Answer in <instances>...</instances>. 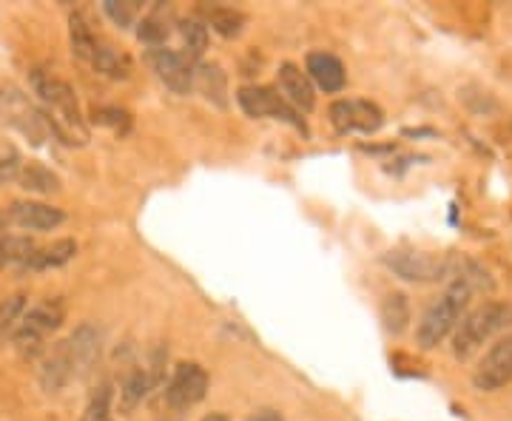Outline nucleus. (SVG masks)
Wrapping results in <instances>:
<instances>
[{"label":"nucleus","instance_id":"nucleus-1","mask_svg":"<svg viewBox=\"0 0 512 421\" xmlns=\"http://www.w3.org/2000/svg\"><path fill=\"white\" fill-rule=\"evenodd\" d=\"M484 288H490V279H487V274L478 265H473V262H456L450 288L441 293L439 299L421 316L419 328H416L419 348H439L441 342L458 328V322H461V316L467 311L473 293L484 291Z\"/></svg>","mask_w":512,"mask_h":421},{"label":"nucleus","instance_id":"nucleus-2","mask_svg":"<svg viewBox=\"0 0 512 421\" xmlns=\"http://www.w3.org/2000/svg\"><path fill=\"white\" fill-rule=\"evenodd\" d=\"M29 83H32V92L37 94V100L43 106L40 111H43V117H46V123H49V129L57 140L74 148L86 146L89 143V126H86V117L80 111L72 86L63 77L46 72V69H35Z\"/></svg>","mask_w":512,"mask_h":421},{"label":"nucleus","instance_id":"nucleus-3","mask_svg":"<svg viewBox=\"0 0 512 421\" xmlns=\"http://www.w3.org/2000/svg\"><path fill=\"white\" fill-rule=\"evenodd\" d=\"M512 322V308L504 302H484L476 311L464 313L458 328L453 330V356L470 359L476 350H481L495 333L507 328Z\"/></svg>","mask_w":512,"mask_h":421},{"label":"nucleus","instance_id":"nucleus-4","mask_svg":"<svg viewBox=\"0 0 512 421\" xmlns=\"http://www.w3.org/2000/svg\"><path fill=\"white\" fill-rule=\"evenodd\" d=\"M0 126L23 134L32 146H43L52 134L43 111L37 109L29 100V94L18 89L15 83L0 86Z\"/></svg>","mask_w":512,"mask_h":421},{"label":"nucleus","instance_id":"nucleus-5","mask_svg":"<svg viewBox=\"0 0 512 421\" xmlns=\"http://www.w3.org/2000/svg\"><path fill=\"white\" fill-rule=\"evenodd\" d=\"M384 268H390L393 274L404 279V282H441L456 271V259L444 257V254H427V251H387L382 257Z\"/></svg>","mask_w":512,"mask_h":421},{"label":"nucleus","instance_id":"nucleus-6","mask_svg":"<svg viewBox=\"0 0 512 421\" xmlns=\"http://www.w3.org/2000/svg\"><path fill=\"white\" fill-rule=\"evenodd\" d=\"M237 100L239 106H242V111H245L248 117H254V120L274 117V120H282V123L299 129L302 134H308L302 117H299V111L291 109V106L285 103V97L276 92V89H271V86H242L237 92Z\"/></svg>","mask_w":512,"mask_h":421},{"label":"nucleus","instance_id":"nucleus-7","mask_svg":"<svg viewBox=\"0 0 512 421\" xmlns=\"http://www.w3.org/2000/svg\"><path fill=\"white\" fill-rule=\"evenodd\" d=\"M63 316H66L63 302H57V299H52V302H37L35 308H29V311L23 313L20 325L12 333L15 342H18V348L29 350L43 345V339L63 325Z\"/></svg>","mask_w":512,"mask_h":421},{"label":"nucleus","instance_id":"nucleus-8","mask_svg":"<svg viewBox=\"0 0 512 421\" xmlns=\"http://www.w3.org/2000/svg\"><path fill=\"white\" fill-rule=\"evenodd\" d=\"M205 390H208V373L197 362H180L168 379L165 399L171 410H188L205 399Z\"/></svg>","mask_w":512,"mask_h":421},{"label":"nucleus","instance_id":"nucleus-9","mask_svg":"<svg viewBox=\"0 0 512 421\" xmlns=\"http://www.w3.org/2000/svg\"><path fill=\"white\" fill-rule=\"evenodd\" d=\"M148 66L154 69V74L163 80L165 86L174 94H188L194 89V63L177 52V49H168V46H157V49H148Z\"/></svg>","mask_w":512,"mask_h":421},{"label":"nucleus","instance_id":"nucleus-10","mask_svg":"<svg viewBox=\"0 0 512 421\" xmlns=\"http://www.w3.org/2000/svg\"><path fill=\"white\" fill-rule=\"evenodd\" d=\"M330 123L342 134H373L382 129L384 114L370 100H336L330 106Z\"/></svg>","mask_w":512,"mask_h":421},{"label":"nucleus","instance_id":"nucleus-11","mask_svg":"<svg viewBox=\"0 0 512 421\" xmlns=\"http://www.w3.org/2000/svg\"><path fill=\"white\" fill-rule=\"evenodd\" d=\"M512 382V333L504 336L498 345L484 353V359L478 362L476 373H473V385L484 393L501 390L504 385Z\"/></svg>","mask_w":512,"mask_h":421},{"label":"nucleus","instance_id":"nucleus-12","mask_svg":"<svg viewBox=\"0 0 512 421\" xmlns=\"http://www.w3.org/2000/svg\"><path fill=\"white\" fill-rule=\"evenodd\" d=\"M63 345H66V353H69V362H72L74 379H83L97 365V359H100L103 336H100V330L94 328V325L83 322V325L74 328V333Z\"/></svg>","mask_w":512,"mask_h":421},{"label":"nucleus","instance_id":"nucleus-13","mask_svg":"<svg viewBox=\"0 0 512 421\" xmlns=\"http://www.w3.org/2000/svg\"><path fill=\"white\" fill-rule=\"evenodd\" d=\"M9 222L26 228V231H55L57 225H63L66 214L49 205V202H35V200H18L9 205Z\"/></svg>","mask_w":512,"mask_h":421},{"label":"nucleus","instance_id":"nucleus-14","mask_svg":"<svg viewBox=\"0 0 512 421\" xmlns=\"http://www.w3.org/2000/svg\"><path fill=\"white\" fill-rule=\"evenodd\" d=\"M276 92L285 97V103L296 111H313L316 106V94H313V83L308 74L302 72L299 66L285 63L279 66V77H276Z\"/></svg>","mask_w":512,"mask_h":421},{"label":"nucleus","instance_id":"nucleus-15","mask_svg":"<svg viewBox=\"0 0 512 421\" xmlns=\"http://www.w3.org/2000/svg\"><path fill=\"white\" fill-rule=\"evenodd\" d=\"M305 74L311 77V83L316 89H322L325 94H339L348 83V72L345 63L330 52H311L305 60Z\"/></svg>","mask_w":512,"mask_h":421},{"label":"nucleus","instance_id":"nucleus-16","mask_svg":"<svg viewBox=\"0 0 512 421\" xmlns=\"http://www.w3.org/2000/svg\"><path fill=\"white\" fill-rule=\"evenodd\" d=\"M37 257L35 239L3 237L0 239V271H32Z\"/></svg>","mask_w":512,"mask_h":421},{"label":"nucleus","instance_id":"nucleus-17","mask_svg":"<svg viewBox=\"0 0 512 421\" xmlns=\"http://www.w3.org/2000/svg\"><path fill=\"white\" fill-rule=\"evenodd\" d=\"M194 89H200L202 97L214 106H228V80L217 63H197L194 69Z\"/></svg>","mask_w":512,"mask_h":421},{"label":"nucleus","instance_id":"nucleus-18","mask_svg":"<svg viewBox=\"0 0 512 421\" xmlns=\"http://www.w3.org/2000/svg\"><path fill=\"white\" fill-rule=\"evenodd\" d=\"M69 40H72L74 57L92 66L94 55H97V49H100L103 40L94 35L92 23L86 18V12H74L72 18H69Z\"/></svg>","mask_w":512,"mask_h":421},{"label":"nucleus","instance_id":"nucleus-19","mask_svg":"<svg viewBox=\"0 0 512 421\" xmlns=\"http://www.w3.org/2000/svg\"><path fill=\"white\" fill-rule=\"evenodd\" d=\"M177 20L171 15V9H163V6H157L151 15L137 23V37H140V43H148L151 49H157V46H165V40L171 35V26H174Z\"/></svg>","mask_w":512,"mask_h":421},{"label":"nucleus","instance_id":"nucleus-20","mask_svg":"<svg viewBox=\"0 0 512 421\" xmlns=\"http://www.w3.org/2000/svg\"><path fill=\"white\" fill-rule=\"evenodd\" d=\"M202 18H205V26H211L222 37H239L248 23V18L234 6H205Z\"/></svg>","mask_w":512,"mask_h":421},{"label":"nucleus","instance_id":"nucleus-21","mask_svg":"<svg viewBox=\"0 0 512 421\" xmlns=\"http://www.w3.org/2000/svg\"><path fill=\"white\" fill-rule=\"evenodd\" d=\"M92 69L103 77H111V80H126V77H131L134 66H131V57L126 52L114 49L111 43H100V49L92 60Z\"/></svg>","mask_w":512,"mask_h":421},{"label":"nucleus","instance_id":"nucleus-22","mask_svg":"<svg viewBox=\"0 0 512 421\" xmlns=\"http://www.w3.org/2000/svg\"><path fill=\"white\" fill-rule=\"evenodd\" d=\"M177 32H180V40H183V55L194 63L205 55L208 49V26L205 20L191 15V18L177 20Z\"/></svg>","mask_w":512,"mask_h":421},{"label":"nucleus","instance_id":"nucleus-23","mask_svg":"<svg viewBox=\"0 0 512 421\" xmlns=\"http://www.w3.org/2000/svg\"><path fill=\"white\" fill-rule=\"evenodd\" d=\"M148 390H151V379H148L146 367L131 370V373L126 376V382L120 385V402H117L120 413H123V416L134 413V410L143 404V399L148 396Z\"/></svg>","mask_w":512,"mask_h":421},{"label":"nucleus","instance_id":"nucleus-24","mask_svg":"<svg viewBox=\"0 0 512 421\" xmlns=\"http://www.w3.org/2000/svg\"><path fill=\"white\" fill-rule=\"evenodd\" d=\"M18 183L20 188H26L32 194H55V191H60V177H57L52 168H46V165L40 163L23 165Z\"/></svg>","mask_w":512,"mask_h":421},{"label":"nucleus","instance_id":"nucleus-25","mask_svg":"<svg viewBox=\"0 0 512 421\" xmlns=\"http://www.w3.org/2000/svg\"><path fill=\"white\" fill-rule=\"evenodd\" d=\"M382 322L387 333L399 336L407 330V322H410V305H407V296L404 293H387L382 302Z\"/></svg>","mask_w":512,"mask_h":421},{"label":"nucleus","instance_id":"nucleus-26","mask_svg":"<svg viewBox=\"0 0 512 421\" xmlns=\"http://www.w3.org/2000/svg\"><path fill=\"white\" fill-rule=\"evenodd\" d=\"M77 254V242L74 239H57L46 248H37L35 265L32 271H49V268H63L66 262H72Z\"/></svg>","mask_w":512,"mask_h":421},{"label":"nucleus","instance_id":"nucleus-27","mask_svg":"<svg viewBox=\"0 0 512 421\" xmlns=\"http://www.w3.org/2000/svg\"><path fill=\"white\" fill-rule=\"evenodd\" d=\"M23 313H26V296L23 293H15V296L3 299L0 302V333H15Z\"/></svg>","mask_w":512,"mask_h":421},{"label":"nucleus","instance_id":"nucleus-28","mask_svg":"<svg viewBox=\"0 0 512 421\" xmlns=\"http://www.w3.org/2000/svg\"><path fill=\"white\" fill-rule=\"evenodd\" d=\"M20 171H23V163H20L18 148L6 143V140H0V185L18 180Z\"/></svg>","mask_w":512,"mask_h":421},{"label":"nucleus","instance_id":"nucleus-29","mask_svg":"<svg viewBox=\"0 0 512 421\" xmlns=\"http://www.w3.org/2000/svg\"><path fill=\"white\" fill-rule=\"evenodd\" d=\"M111 410V385H100L92 393V399L86 404L83 421H109Z\"/></svg>","mask_w":512,"mask_h":421},{"label":"nucleus","instance_id":"nucleus-30","mask_svg":"<svg viewBox=\"0 0 512 421\" xmlns=\"http://www.w3.org/2000/svg\"><path fill=\"white\" fill-rule=\"evenodd\" d=\"M103 12L109 15L111 23H117L120 29H128V26L137 23L140 3H117V0H106V3H103Z\"/></svg>","mask_w":512,"mask_h":421},{"label":"nucleus","instance_id":"nucleus-31","mask_svg":"<svg viewBox=\"0 0 512 421\" xmlns=\"http://www.w3.org/2000/svg\"><path fill=\"white\" fill-rule=\"evenodd\" d=\"M94 120L100 126H111L120 131V126H128V114L123 109H94Z\"/></svg>","mask_w":512,"mask_h":421},{"label":"nucleus","instance_id":"nucleus-32","mask_svg":"<svg viewBox=\"0 0 512 421\" xmlns=\"http://www.w3.org/2000/svg\"><path fill=\"white\" fill-rule=\"evenodd\" d=\"M248 421H285L282 419V413L279 410H271V407H265V410H259V413H254Z\"/></svg>","mask_w":512,"mask_h":421},{"label":"nucleus","instance_id":"nucleus-33","mask_svg":"<svg viewBox=\"0 0 512 421\" xmlns=\"http://www.w3.org/2000/svg\"><path fill=\"white\" fill-rule=\"evenodd\" d=\"M202 421H228V416L225 413H208Z\"/></svg>","mask_w":512,"mask_h":421},{"label":"nucleus","instance_id":"nucleus-34","mask_svg":"<svg viewBox=\"0 0 512 421\" xmlns=\"http://www.w3.org/2000/svg\"><path fill=\"white\" fill-rule=\"evenodd\" d=\"M0 239H3V231H0Z\"/></svg>","mask_w":512,"mask_h":421}]
</instances>
